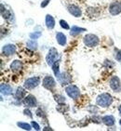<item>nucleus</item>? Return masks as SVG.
<instances>
[{"label": "nucleus", "instance_id": "nucleus-1", "mask_svg": "<svg viewBox=\"0 0 121 131\" xmlns=\"http://www.w3.org/2000/svg\"><path fill=\"white\" fill-rule=\"evenodd\" d=\"M113 103V97L109 93H102L96 99V104L102 108H107Z\"/></svg>", "mask_w": 121, "mask_h": 131}, {"label": "nucleus", "instance_id": "nucleus-2", "mask_svg": "<svg viewBox=\"0 0 121 131\" xmlns=\"http://www.w3.org/2000/svg\"><path fill=\"white\" fill-rule=\"evenodd\" d=\"M83 42L88 48H94L96 46H98L99 42H100V39H99V37L96 35L87 34L83 37Z\"/></svg>", "mask_w": 121, "mask_h": 131}, {"label": "nucleus", "instance_id": "nucleus-3", "mask_svg": "<svg viewBox=\"0 0 121 131\" xmlns=\"http://www.w3.org/2000/svg\"><path fill=\"white\" fill-rule=\"evenodd\" d=\"M41 82L40 77L38 76H33V77H30V78H27L24 81V84H23V86L28 89V90H32L34 88H35L36 86H39V84Z\"/></svg>", "mask_w": 121, "mask_h": 131}, {"label": "nucleus", "instance_id": "nucleus-4", "mask_svg": "<svg viewBox=\"0 0 121 131\" xmlns=\"http://www.w3.org/2000/svg\"><path fill=\"white\" fill-rule=\"evenodd\" d=\"M59 57V52L57 50V48H49V50L48 51V54L46 56V61L47 64L49 66H52V64L57 61V59Z\"/></svg>", "mask_w": 121, "mask_h": 131}, {"label": "nucleus", "instance_id": "nucleus-5", "mask_svg": "<svg viewBox=\"0 0 121 131\" xmlns=\"http://www.w3.org/2000/svg\"><path fill=\"white\" fill-rule=\"evenodd\" d=\"M65 92L70 98L73 100H76L80 96V89L76 85H69L65 88Z\"/></svg>", "mask_w": 121, "mask_h": 131}, {"label": "nucleus", "instance_id": "nucleus-6", "mask_svg": "<svg viewBox=\"0 0 121 131\" xmlns=\"http://www.w3.org/2000/svg\"><path fill=\"white\" fill-rule=\"evenodd\" d=\"M109 85H110V88H112V90L114 92H116V93L121 92V82L118 76H112L110 81H109Z\"/></svg>", "mask_w": 121, "mask_h": 131}, {"label": "nucleus", "instance_id": "nucleus-7", "mask_svg": "<svg viewBox=\"0 0 121 131\" xmlns=\"http://www.w3.org/2000/svg\"><path fill=\"white\" fill-rule=\"evenodd\" d=\"M42 85H43V86L46 88V89H48V90H52V89H54V88L56 86V81L52 76L47 75L44 77Z\"/></svg>", "mask_w": 121, "mask_h": 131}, {"label": "nucleus", "instance_id": "nucleus-8", "mask_svg": "<svg viewBox=\"0 0 121 131\" xmlns=\"http://www.w3.org/2000/svg\"><path fill=\"white\" fill-rule=\"evenodd\" d=\"M16 50H17V48H16L15 45L13 44H7V45L3 46L2 48V54L6 57H9V56H12L13 54H15Z\"/></svg>", "mask_w": 121, "mask_h": 131}, {"label": "nucleus", "instance_id": "nucleus-9", "mask_svg": "<svg viewBox=\"0 0 121 131\" xmlns=\"http://www.w3.org/2000/svg\"><path fill=\"white\" fill-rule=\"evenodd\" d=\"M109 12L113 16H116L121 13V2L119 1H115L111 3V5L109 6Z\"/></svg>", "mask_w": 121, "mask_h": 131}, {"label": "nucleus", "instance_id": "nucleus-10", "mask_svg": "<svg viewBox=\"0 0 121 131\" xmlns=\"http://www.w3.org/2000/svg\"><path fill=\"white\" fill-rule=\"evenodd\" d=\"M23 104L28 107V108H34L37 104V101L34 95H27L25 98L23 99Z\"/></svg>", "mask_w": 121, "mask_h": 131}, {"label": "nucleus", "instance_id": "nucleus-11", "mask_svg": "<svg viewBox=\"0 0 121 131\" xmlns=\"http://www.w3.org/2000/svg\"><path fill=\"white\" fill-rule=\"evenodd\" d=\"M67 9H68L69 13L71 15H73L74 17L76 18H80L82 16V11H81L80 8L76 5H74V4H71L67 7Z\"/></svg>", "mask_w": 121, "mask_h": 131}, {"label": "nucleus", "instance_id": "nucleus-12", "mask_svg": "<svg viewBox=\"0 0 121 131\" xmlns=\"http://www.w3.org/2000/svg\"><path fill=\"white\" fill-rule=\"evenodd\" d=\"M57 79H58V81L63 86L68 85V84H70L72 82V76L68 73H66V72H63V73H60V76Z\"/></svg>", "mask_w": 121, "mask_h": 131}, {"label": "nucleus", "instance_id": "nucleus-13", "mask_svg": "<svg viewBox=\"0 0 121 131\" xmlns=\"http://www.w3.org/2000/svg\"><path fill=\"white\" fill-rule=\"evenodd\" d=\"M26 97V88L24 86H18L15 91V99L18 101H22Z\"/></svg>", "mask_w": 121, "mask_h": 131}, {"label": "nucleus", "instance_id": "nucleus-14", "mask_svg": "<svg viewBox=\"0 0 121 131\" xmlns=\"http://www.w3.org/2000/svg\"><path fill=\"white\" fill-rule=\"evenodd\" d=\"M23 62L19 60H15V61H13L10 64V70L14 72V73H18V72H20V71L23 70Z\"/></svg>", "mask_w": 121, "mask_h": 131}, {"label": "nucleus", "instance_id": "nucleus-15", "mask_svg": "<svg viewBox=\"0 0 121 131\" xmlns=\"http://www.w3.org/2000/svg\"><path fill=\"white\" fill-rule=\"evenodd\" d=\"M0 90H1V93L5 96H10L12 95V88L11 86H9L8 84H4L2 83L1 86H0Z\"/></svg>", "mask_w": 121, "mask_h": 131}, {"label": "nucleus", "instance_id": "nucleus-16", "mask_svg": "<svg viewBox=\"0 0 121 131\" xmlns=\"http://www.w3.org/2000/svg\"><path fill=\"white\" fill-rule=\"evenodd\" d=\"M102 122L107 126H113L116 123V119L113 115H104L102 117Z\"/></svg>", "mask_w": 121, "mask_h": 131}, {"label": "nucleus", "instance_id": "nucleus-17", "mask_svg": "<svg viewBox=\"0 0 121 131\" xmlns=\"http://www.w3.org/2000/svg\"><path fill=\"white\" fill-rule=\"evenodd\" d=\"M56 40H57L59 45L62 46V47H64V46L66 45V43H67L66 35H64V34L60 33V32L56 34Z\"/></svg>", "mask_w": 121, "mask_h": 131}, {"label": "nucleus", "instance_id": "nucleus-18", "mask_svg": "<svg viewBox=\"0 0 121 131\" xmlns=\"http://www.w3.org/2000/svg\"><path fill=\"white\" fill-rule=\"evenodd\" d=\"M45 21H46V26H47V28H48V30H52L53 28L55 27V20H54L53 16L48 14V15L46 16Z\"/></svg>", "mask_w": 121, "mask_h": 131}, {"label": "nucleus", "instance_id": "nucleus-19", "mask_svg": "<svg viewBox=\"0 0 121 131\" xmlns=\"http://www.w3.org/2000/svg\"><path fill=\"white\" fill-rule=\"evenodd\" d=\"M86 31H87V29H85V28H81V27H78V26L74 25V26H72V28H71L70 35H73V36H76V35L83 33V32H86Z\"/></svg>", "mask_w": 121, "mask_h": 131}, {"label": "nucleus", "instance_id": "nucleus-20", "mask_svg": "<svg viewBox=\"0 0 121 131\" xmlns=\"http://www.w3.org/2000/svg\"><path fill=\"white\" fill-rule=\"evenodd\" d=\"M26 46H27V48H29V49L36 50V49H37V47H38L37 41L35 40V39H30V40L27 41Z\"/></svg>", "mask_w": 121, "mask_h": 131}, {"label": "nucleus", "instance_id": "nucleus-21", "mask_svg": "<svg viewBox=\"0 0 121 131\" xmlns=\"http://www.w3.org/2000/svg\"><path fill=\"white\" fill-rule=\"evenodd\" d=\"M52 70H53V73L55 74V76L58 78L59 76H60V61H57L52 64Z\"/></svg>", "mask_w": 121, "mask_h": 131}, {"label": "nucleus", "instance_id": "nucleus-22", "mask_svg": "<svg viewBox=\"0 0 121 131\" xmlns=\"http://www.w3.org/2000/svg\"><path fill=\"white\" fill-rule=\"evenodd\" d=\"M1 15H2L3 19H5V20H8V19L11 17L10 11L8 9H6V8H4V5H3V4H1Z\"/></svg>", "mask_w": 121, "mask_h": 131}, {"label": "nucleus", "instance_id": "nucleus-23", "mask_svg": "<svg viewBox=\"0 0 121 131\" xmlns=\"http://www.w3.org/2000/svg\"><path fill=\"white\" fill-rule=\"evenodd\" d=\"M17 126L20 127V128L23 129V130H31L32 129V125L28 123H25V122H18L17 123Z\"/></svg>", "mask_w": 121, "mask_h": 131}, {"label": "nucleus", "instance_id": "nucleus-24", "mask_svg": "<svg viewBox=\"0 0 121 131\" xmlns=\"http://www.w3.org/2000/svg\"><path fill=\"white\" fill-rule=\"evenodd\" d=\"M54 99H55V101H57L59 104H62L65 102V97L63 96V95H60V94L54 95Z\"/></svg>", "mask_w": 121, "mask_h": 131}, {"label": "nucleus", "instance_id": "nucleus-25", "mask_svg": "<svg viewBox=\"0 0 121 131\" xmlns=\"http://www.w3.org/2000/svg\"><path fill=\"white\" fill-rule=\"evenodd\" d=\"M114 57L118 62H121V50L118 48H115L114 51Z\"/></svg>", "mask_w": 121, "mask_h": 131}, {"label": "nucleus", "instance_id": "nucleus-26", "mask_svg": "<svg viewBox=\"0 0 121 131\" xmlns=\"http://www.w3.org/2000/svg\"><path fill=\"white\" fill-rule=\"evenodd\" d=\"M42 35V33L41 32H34V33H31L30 35H29V36H30L31 39H37V38H39Z\"/></svg>", "mask_w": 121, "mask_h": 131}, {"label": "nucleus", "instance_id": "nucleus-27", "mask_svg": "<svg viewBox=\"0 0 121 131\" xmlns=\"http://www.w3.org/2000/svg\"><path fill=\"white\" fill-rule=\"evenodd\" d=\"M60 27L63 28V29H64V30H69L70 29V26H69V24L67 23V21L64 20H60Z\"/></svg>", "mask_w": 121, "mask_h": 131}, {"label": "nucleus", "instance_id": "nucleus-28", "mask_svg": "<svg viewBox=\"0 0 121 131\" xmlns=\"http://www.w3.org/2000/svg\"><path fill=\"white\" fill-rule=\"evenodd\" d=\"M35 114H36L37 116L42 117V118H43V117H46V114L44 113V111L41 108H38L37 110H36V113H35Z\"/></svg>", "mask_w": 121, "mask_h": 131}, {"label": "nucleus", "instance_id": "nucleus-29", "mask_svg": "<svg viewBox=\"0 0 121 131\" xmlns=\"http://www.w3.org/2000/svg\"><path fill=\"white\" fill-rule=\"evenodd\" d=\"M31 125H32V126H33V128L34 129H35V130H40V126L38 125L36 122H35V121H32L31 122Z\"/></svg>", "mask_w": 121, "mask_h": 131}, {"label": "nucleus", "instance_id": "nucleus-30", "mask_svg": "<svg viewBox=\"0 0 121 131\" xmlns=\"http://www.w3.org/2000/svg\"><path fill=\"white\" fill-rule=\"evenodd\" d=\"M23 114H24V115L28 116V117H30V118H32V117H33V114H32V113H31V111L29 110V109H24Z\"/></svg>", "mask_w": 121, "mask_h": 131}, {"label": "nucleus", "instance_id": "nucleus-31", "mask_svg": "<svg viewBox=\"0 0 121 131\" xmlns=\"http://www.w3.org/2000/svg\"><path fill=\"white\" fill-rule=\"evenodd\" d=\"M49 2H51V0H43L40 4V7L41 8H46V7L49 4Z\"/></svg>", "mask_w": 121, "mask_h": 131}, {"label": "nucleus", "instance_id": "nucleus-32", "mask_svg": "<svg viewBox=\"0 0 121 131\" xmlns=\"http://www.w3.org/2000/svg\"><path fill=\"white\" fill-rule=\"evenodd\" d=\"M48 129H51V130H52V128H51V127H49V126H47V127L43 128V130H48Z\"/></svg>", "mask_w": 121, "mask_h": 131}, {"label": "nucleus", "instance_id": "nucleus-33", "mask_svg": "<svg viewBox=\"0 0 121 131\" xmlns=\"http://www.w3.org/2000/svg\"><path fill=\"white\" fill-rule=\"evenodd\" d=\"M118 112H119V114L121 115V105L119 106V108H118Z\"/></svg>", "mask_w": 121, "mask_h": 131}, {"label": "nucleus", "instance_id": "nucleus-34", "mask_svg": "<svg viewBox=\"0 0 121 131\" xmlns=\"http://www.w3.org/2000/svg\"><path fill=\"white\" fill-rule=\"evenodd\" d=\"M119 125H120V126H121V119H120V120H119Z\"/></svg>", "mask_w": 121, "mask_h": 131}]
</instances>
